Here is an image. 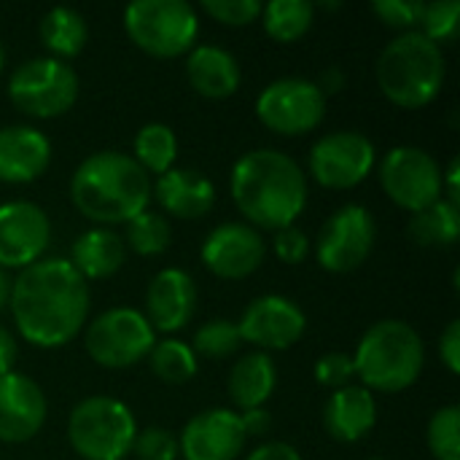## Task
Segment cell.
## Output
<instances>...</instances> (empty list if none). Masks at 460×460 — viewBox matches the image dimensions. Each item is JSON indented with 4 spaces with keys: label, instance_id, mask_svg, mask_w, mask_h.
<instances>
[{
    "label": "cell",
    "instance_id": "6da1fadb",
    "mask_svg": "<svg viewBox=\"0 0 460 460\" xmlns=\"http://www.w3.org/2000/svg\"><path fill=\"white\" fill-rule=\"evenodd\" d=\"M11 318L22 340L40 350L65 348L89 318V283L62 259H40L11 280Z\"/></svg>",
    "mask_w": 460,
    "mask_h": 460
},
{
    "label": "cell",
    "instance_id": "7a4b0ae2",
    "mask_svg": "<svg viewBox=\"0 0 460 460\" xmlns=\"http://www.w3.org/2000/svg\"><path fill=\"white\" fill-rule=\"evenodd\" d=\"M237 210L253 229H286L305 213L307 175L283 151L253 148L243 154L229 178Z\"/></svg>",
    "mask_w": 460,
    "mask_h": 460
},
{
    "label": "cell",
    "instance_id": "3957f363",
    "mask_svg": "<svg viewBox=\"0 0 460 460\" xmlns=\"http://www.w3.org/2000/svg\"><path fill=\"white\" fill-rule=\"evenodd\" d=\"M70 202L84 218L111 229L148 210L151 178L129 154L97 151L75 167Z\"/></svg>",
    "mask_w": 460,
    "mask_h": 460
},
{
    "label": "cell",
    "instance_id": "277c9868",
    "mask_svg": "<svg viewBox=\"0 0 460 460\" xmlns=\"http://www.w3.org/2000/svg\"><path fill=\"white\" fill-rule=\"evenodd\" d=\"M356 377L369 394H402L418 383L426 367V345L418 329L399 318L372 323L353 356Z\"/></svg>",
    "mask_w": 460,
    "mask_h": 460
},
{
    "label": "cell",
    "instance_id": "5b68a950",
    "mask_svg": "<svg viewBox=\"0 0 460 460\" xmlns=\"http://www.w3.org/2000/svg\"><path fill=\"white\" fill-rule=\"evenodd\" d=\"M445 51L420 30L396 35L377 57L375 78L385 100L396 108L418 111L437 100L445 86Z\"/></svg>",
    "mask_w": 460,
    "mask_h": 460
},
{
    "label": "cell",
    "instance_id": "8992f818",
    "mask_svg": "<svg viewBox=\"0 0 460 460\" xmlns=\"http://www.w3.org/2000/svg\"><path fill=\"white\" fill-rule=\"evenodd\" d=\"M137 420L113 396H89L67 418V442L84 460H124L132 453Z\"/></svg>",
    "mask_w": 460,
    "mask_h": 460
},
{
    "label": "cell",
    "instance_id": "52a82bcc",
    "mask_svg": "<svg viewBox=\"0 0 460 460\" xmlns=\"http://www.w3.org/2000/svg\"><path fill=\"white\" fill-rule=\"evenodd\" d=\"M129 40L156 59H175L197 46L199 13L186 0H135L124 8Z\"/></svg>",
    "mask_w": 460,
    "mask_h": 460
},
{
    "label": "cell",
    "instance_id": "ba28073f",
    "mask_svg": "<svg viewBox=\"0 0 460 460\" xmlns=\"http://www.w3.org/2000/svg\"><path fill=\"white\" fill-rule=\"evenodd\" d=\"M75 70L54 57L22 62L8 78V100L30 119H57L78 100Z\"/></svg>",
    "mask_w": 460,
    "mask_h": 460
},
{
    "label": "cell",
    "instance_id": "9c48e42d",
    "mask_svg": "<svg viewBox=\"0 0 460 460\" xmlns=\"http://www.w3.org/2000/svg\"><path fill=\"white\" fill-rule=\"evenodd\" d=\"M154 345L156 332L135 307H111L86 323L84 332V348L102 369H129L148 358Z\"/></svg>",
    "mask_w": 460,
    "mask_h": 460
},
{
    "label": "cell",
    "instance_id": "30bf717a",
    "mask_svg": "<svg viewBox=\"0 0 460 460\" xmlns=\"http://www.w3.org/2000/svg\"><path fill=\"white\" fill-rule=\"evenodd\" d=\"M256 116L275 135L299 137L313 132L323 121L326 97L310 78H278L259 92Z\"/></svg>",
    "mask_w": 460,
    "mask_h": 460
},
{
    "label": "cell",
    "instance_id": "8fae6325",
    "mask_svg": "<svg viewBox=\"0 0 460 460\" xmlns=\"http://www.w3.org/2000/svg\"><path fill=\"white\" fill-rule=\"evenodd\" d=\"M380 186L391 202L415 216L442 199V167L418 146H396L380 162Z\"/></svg>",
    "mask_w": 460,
    "mask_h": 460
},
{
    "label": "cell",
    "instance_id": "7c38bea8",
    "mask_svg": "<svg viewBox=\"0 0 460 460\" xmlns=\"http://www.w3.org/2000/svg\"><path fill=\"white\" fill-rule=\"evenodd\" d=\"M375 237H377L375 216L364 205L348 202L340 210H334L321 226L315 240V259L326 272L334 275L353 272L369 259L375 248Z\"/></svg>",
    "mask_w": 460,
    "mask_h": 460
},
{
    "label": "cell",
    "instance_id": "4fadbf2b",
    "mask_svg": "<svg viewBox=\"0 0 460 460\" xmlns=\"http://www.w3.org/2000/svg\"><path fill=\"white\" fill-rule=\"evenodd\" d=\"M375 143L356 129H337L315 140L310 148V175L318 186L348 191L369 178L375 170Z\"/></svg>",
    "mask_w": 460,
    "mask_h": 460
},
{
    "label": "cell",
    "instance_id": "5bb4252c",
    "mask_svg": "<svg viewBox=\"0 0 460 460\" xmlns=\"http://www.w3.org/2000/svg\"><path fill=\"white\" fill-rule=\"evenodd\" d=\"M237 329L243 342L253 345L261 353L286 350L305 337L307 315L294 299L280 294H264L243 310Z\"/></svg>",
    "mask_w": 460,
    "mask_h": 460
},
{
    "label": "cell",
    "instance_id": "9a60e30c",
    "mask_svg": "<svg viewBox=\"0 0 460 460\" xmlns=\"http://www.w3.org/2000/svg\"><path fill=\"white\" fill-rule=\"evenodd\" d=\"M51 243L46 210L27 199L0 205V270H27L40 261Z\"/></svg>",
    "mask_w": 460,
    "mask_h": 460
},
{
    "label": "cell",
    "instance_id": "2e32d148",
    "mask_svg": "<svg viewBox=\"0 0 460 460\" xmlns=\"http://www.w3.org/2000/svg\"><path fill=\"white\" fill-rule=\"evenodd\" d=\"M202 264L221 280H243L253 275L264 256L267 243L259 229L245 221H226L218 224L199 248Z\"/></svg>",
    "mask_w": 460,
    "mask_h": 460
},
{
    "label": "cell",
    "instance_id": "e0dca14e",
    "mask_svg": "<svg viewBox=\"0 0 460 460\" xmlns=\"http://www.w3.org/2000/svg\"><path fill=\"white\" fill-rule=\"evenodd\" d=\"M245 439L240 412L213 407L183 426L178 453L183 460H234L243 453Z\"/></svg>",
    "mask_w": 460,
    "mask_h": 460
},
{
    "label": "cell",
    "instance_id": "ac0fdd59",
    "mask_svg": "<svg viewBox=\"0 0 460 460\" xmlns=\"http://www.w3.org/2000/svg\"><path fill=\"white\" fill-rule=\"evenodd\" d=\"M46 412V394L32 377L22 372H8L0 377V442H30L43 429Z\"/></svg>",
    "mask_w": 460,
    "mask_h": 460
},
{
    "label": "cell",
    "instance_id": "d6986e66",
    "mask_svg": "<svg viewBox=\"0 0 460 460\" xmlns=\"http://www.w3.org/2000/svg\"><path fill=\"white\" fill-rule=\"evenodd\" d=\"M197 313V283L181 267L159 270L146 291V321L154 332L175 334L191 323Z\"/></svg>",
    "mask_w": 460,
    "mask_h": 460
},
{
    "label": "cell",
    "instance_id": "ffe728a7",
    "mask_svg": "<svg viewBox=\"0 0 460 460\" xmlns=\"http://www.w3.org/2000/svg\"><path fill=\"white\" fill-rule=\"evenodd\" d=\"M51 164V140L30 127H0V183L24 186L38 181Z\"/></svg>",
    "mask_w": 460,
    "mask_h": 460
},
{
    "label": "cell",
    "instance_id": "44dd1931",
    "mask_svg": "<svg viewBox=\"0 0 460 460\" xmlns=\"http://www.w3.org/2000/svg\"><path fill=\"white\" fill-rule=\"evenodd\" d=\"M151 197L159 199V208L181 221L202 218L216 205V186L208 175L191 167H172L156 178Z\"/></svg>",
    "mask_w": 460,
    "mask_h": 460
},
{
    "label": "cell",
    "instance_id": "7402d4cb",
    "mask_svg": "<svg viewBox=\"0 0 460 460\" xmlns=\"http://www.w3.org/2000/svg\"><path fill=\"white\" fill-rule=\"evenodd\" d=\"M377 423V402L364 385H345L334 391L323 407V426L332 439L342 445H356Z\"/></svg>",
    "mask_w": 460,
    "mask_h": 460
},
{
    "label": "cell",
    "instance_id": "603a6c76",
    "mask_svg": "<svg viewBox=\"0 0 460 460\" xmlns=\"http://www.w3.org/2000/svg\"><path fill=\"white\" fill-rule=\"evenodd\" d=\"M186 78L197 94L208 100H226L240 89L243 70L234 54H229L226 49L213 43H199L189 51Z\"/></svg>",
    "mask_w": 460,
    "mask_h": 460
},
{
    "label": "cell",
    "instance_id": "cb8c5ba5",
    "mask_svg": "<svg viewBox=\"0 0 460 460\" xmlns=\"http://www.w3.org/2000/svg\"><path fill=\"white\" fill-rule=\"evenodd\" d=\"M67 261L75 267V272L86 283L89 280H105V278L116 275L127 261L124 237L108 226H92L75 237Z\"/></svg>",
    "mask_w": 460,
    "mask_h": 460
},
{
    "label": "cell",
    "instance_id": "d4e9b609",
    "mask_svg": "<svg viewBox=\"0 0 460 460\" xmlns=\"http://www.w3.org/2000/svg\"><path fill=\"white\" fill-rule=\"evenodd\" d=\"M226 388L237 410L248 412V410L264 407L278 388V369H275L272 356L261 350H251L240 356L234 367L229 369Z\"/></svg>",
    "mask_w": 460,
    "mask_h": 460
},
{
    "label": "cell",
    "instance_id": "484cf974",
    "mask_svg": "<svg viewBox=\"0 0 460 460\" xmlns=\"http://www.w3.org/2000/svg\"><path fill=\"white\" fill-rule=\"evenodd\" d=\"M89 38L86 19L70 5H54L40 16V40L54 59H73L84 51Z\"/></svg>",
    "mask_w": 460,
    "mask_h": 460
},
{
    "label": "cell",
    "instance_id": "4316f807",
    "mask_svg": "<svg viewBox=\"0 0 460 460\" xmlns=\"http://www.w3.org/2000/svg\"><path fill=\"white\" fill-rule=\"evenodd\" d=\"M410 237L423 248H450L460 240V208L445 197L410 218Z\"/></svg>",
    "mask_w": 460,
    "mask_h": 460
},
{
    "label": "cell",
    "instance_id": "83f0119b",
    "mask_svg": "<svg viewBox=\"0 0 460 460\" xmlns=\"http://www.w3.org/2000/svg\"><path fill=\"white\" fill-rule=\"evenodd\" d=\"M264 32L278 43H294L305 38L315 22V3L307 0H272L261 8Z\"/></svg>",
    "mask_w": 460,
    "mask_h": 460
},
{
    "label": "cell",
    "instance_id": "f1b7e54d",
    "mask_svg": "<svg viewBox=\"0 0 460 460\" xmlns=\"http://www.w3.org/2000/svg\"><path fill=\"white\" fill-rule=\"evenodd\" d=\"M135 154L132 159L151 175H164L167 170L175 167L178 159V137L172 132V127L162 124V121H151L146 127L137 129L135 135Z\"/></svg>",
    "mask_w": 460,
    "mask_h": 460
},
{
    "label": "cell",
    "instance_id": "f546056e",
    "mask_svg": "<svg viewBox=\"0 0 460 460\" xmlns=\"http://www.w3.org/2000/svg\"><path fill=\"white\" fill-rule=\"evenodd\" d=\"M148 367L154 377L167 385H183L197 375V353L181 340H162L148 353Z\"/></svg>",
    "mask_w": 460,
    "mask_h": 460
},
{
    "label": "cell",
    "instance_id": "4dcf8cb0",
    "mask_svg": "<svg viewBox=\"0 0 460 460\" xmlns=\"http://www.w3.org/2000/svg\"><path fill=\"white\" fill-rule=\"evenodd\" d=\"M170 240H172V229L167 218L156 210H143L140 216L127 221L124 245L137 256H146V259L159 256L170 248Z\"/></svg>",
    "mask_w": 460,
    "mask_h": 460
},
{
    "label": "cell",
    "instance_id": "1f68e13d",
    "mask_svg": "<svg viewBox=\"0 0 460 460\" xmlns=\"http://www.w3.org/2000/svg\"><path fill=\"white\" fill-rule=\"evenodd\" d=\"M243 348V337L234 321L229 318H213L202 323L194 334V353L205 358H229Z\"/></svg>",
    "mask_w": 460,
    "mask_h": 460
},
{
    "label": "cell",
    "instance_id": "d6a6232c",
    "mask_svg": "<svg viewBox=\"0 0 460 460\" xmlns=\"http://www.w3.org/2000/svg\"><path fill=\"white\" fill-rule=\"evenodd\" d=\"M429 450L437 460H460V410L458 404H447L437 410L429 420L426 431Z\"/></svg>",
    "mask_w": 460,
    "mask_h": 460
},
{
    "label": "cell",
    "instance_id": "836d02e7",
    "mask_svg": "<svg viewBox=\"0 0 460 460\" xmlns=\"http://www.w3.org/2000/svg\"><path fill=\"white\" fill-rule=\"evenodd\" d=\"M420 32L437 43L439 49L456 43L460 32V3L458 0H434L423 5Z\"/></svg>",
    "mask_w": 460,
    "mask_h": 460
},
{
    "label": "cell",
    "instance_id": "e575fe53",
    "mask_svg": "<svg viewBox=\"0 0 460 460\" xmlns=\"http://www.w3.org/2000/svg\"><path fill=\"white\" fill-rule=\"evenodd\" d=\"M423 0H375L372 3V13L391 30L402 32H412L420 27V16H423Z\"/></svg>",
    "mask_w": 460,
    "mask_h": 460
},
{
    "label": "cell",
    "instance_id": "d590c367",
    "mask_svg": "<svg viewBox=\"0 0 460 460\" xmlns=\"http://www.w3.org/2000/svg\"><path fill=\"white\" fill-rule=\"evenodd\" d=\"M132 456L137 460H178V437L170 429L148 426L137 431L132 442Z\"/></svg>",
    "mask_w": 460,
    "mask_h": 460
},
{
    "label": "cell",
    "instance_id": "8d00e7d4",
    "mask_svg": "<svg viewBox=\"0 0 460 460\" xmlns=\"http://www.w3.org/2000/svg\"><path fill=\"white\" fill-rule=\"evenodd\" d=\"M261 3L259 0H205L202 11L226 24V27H248L261 16Z\"/></svg>",
    "mask_w": 460,
    "mask_h": 460
},
{
    "label": "cell",
    "instance_id": "74e56055",
    "mask_svg": "<svg viewBox=\"0 0 460 460\" xmlns=\"http://www.w3.org/2000/svg\"><path fill=\"white\" fill-rule=\"evenodd\" d=\"M353 377H356V367H353V356H348V353L332 350L315 361V380L323 388L340 391L345 385H353Z\"/></svg>",
    "mask_w": 460,
    "mask_h": 460
},
{
    "label": "cell",
    "instance_id": "f35d334b",
    "mask_svg": "<svg viewBox=\"0 0 460 460\" xmlns=\"http://www.w3.org/2000/svg\"><path fill=\"white\" fill-rule=\"evenodd\" d=\"M272 251L283 264H302L310 256V237L296 224L278 229L272 237Z\"/></svg>",
    "mask_w": 460,
    "mask_h": 460
},
{
    "label": "cell",
    "instance_id": "ab89813d",
    "mask_svg": "<svg viewBox=\"0 0 460 460\" xmlns=\"http://www.w3.org/2000/svg\"><path fill=\"white\" fill-rule=\"evenodd\" d=\"M439 358L450 375H460V321H450L439 337Z\"/></svg>",
    "mask_w": 460,
    "mask_h": 460
},
{
    "label": "cell",
    "instance_id": "60d3db41",
    "mask_svg": "<svg viewBox=\"0 0 460 460\" xmlns=\"http://www.w3.org/2000/svg\"><path fill=\"white\" fill-rule=\"evenodd\" d=\"M245 460H302V456L296 447L286 442H267V445H259L253 453H248Z\"/></svg>",
    "mask_w": 460,
    "mask_h": 460
},
{
    "label": "cell",
    "instance_id": "b9f144b4",
    "mask_svg": "<svg viewBox=\"0 0 460 460\" xmlns=\"http://www.w3.org/2000/svg\"><path fill=\"white\" fill-rule=\"evenodd\" d=\"M240 423H243L245 437H264L272 426V415L264 407H259V410L240 412Z\"/></svg>",
    "mask_w": 460,
    "mask_h": 460
},
{
    "label": "cell",
    "instance_id": "7bdbcfd3",
    "mask_svg": "<svg viewBox=\"0 0 460 460\" xmlns=\"http://www.w3.org/2000/svg\"><path fill=\"white\" fill-rule=\"evenodd\" d=\"M16 358H19L16 337H13L5 326H0V377L8 375V372H13Z\"/></svg>",
    "mask_w": 460,
    "mask_h": 460
},
{
    "label": "cell",
    "instance_id": "ee69618b",
    "mask_svg": "<svg viewBox=\"0 0 460 460\" xmlns=\"http://www.w3.org/2000/svg\"><path fill=\"white\" fill-rule=\"evenodd\" d=\"M458 178H460V156H453L447 170H442V194H447V202L458 205L460 208V194H458Z\"/></svg>",
    "mask_w": 460,
    "mask_h": 460
},
{
    "label": "cell",
    "instance_id": "f6af8a7d",
    "mask_svg": "<svg viewBox=\"0 0 460 460\" xmlns=\"http://www.w3.org/2000/svg\"><path fill=\"white\" fill-rule=\"evenodd\" d=\"M315 86L323 92V97L337 94V92H342V86H345V73H342L337 65H332V67H326V70L321 73V78L315 81Z\"/></svg>",
    "mask_w": 460,
    "mask_h": 460
},
{
    "label": "cell",
    "instance_id": "bcb514c9",
    "mask_svg": "<svg viewBox=\"0 0 460 460\" xmlns=\"http://www.w3.org/2000/svg\"><path fill=\"white\" fill-rule=\"evenodd\" d=\"M8 299H11V278L5 270H0V313L8 307Z\"/></svg>",
    "mask_w": 460,
    "mask_h": 460
},
{
    "label": "cell",
    "instance_id": "7dc6e473",
    "mask_svg": "<svg viewBox=\"0 0 460 460\" xmlns=\"http://www.w3.org/2000/svg\"><path fill=\"white\" fill-rule=\"evenodd\" d=\"M315 8H323V11H337V8H342V3H340V0H334V3H318Z\"/></svg>",
    "mask_w": 460,
    "mask_h": 460
},
{
    "label": "cell",
    "instance_id": "c3c4849f",
    "mask_svg": "<svg viewBox=\"0 0 460 460\" xmlns=\"http://www.w3.org/2000/svg\"><path fill=\"white\" fill-rule=\"evenodd\" d=\"M5 70V46L0 43V73Z\"/></svg>",
    "mask_w": 460,
    "mask_h": 460
},
{
    "label": "cell",
    "instance_id": "681fc988",
    "mask_svg": "<svg viewBox=\"0 0 460 460\" xmlns=\"http://www.w3.org/2000/svg\"><path fill=\"white\" fill-rule=\"evenodd\" d=\"M369 460H383V458H369Z\"/></svg>",
    "mask_w": 460,
    "mask_h": 460
}]
</instances>
